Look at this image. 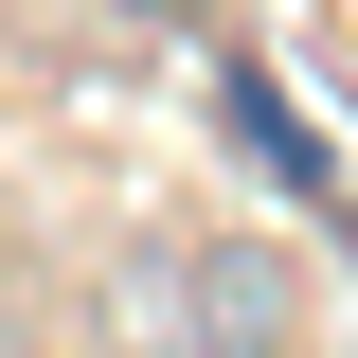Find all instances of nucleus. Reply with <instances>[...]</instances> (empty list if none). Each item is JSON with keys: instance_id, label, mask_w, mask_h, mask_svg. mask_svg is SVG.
Instances as JSON below:
<instances>
[{"instance_id": "f03ea898", "label": "nucleus", "mask_w": 358, "mask_h": 358, "mask_svg": "<svg viewBox=\"0 0 358 358\" xmlns=\"http://www.w3.org/2000/svg\"><path fill=\"white\" fill-rule=\"evenodd\" d=\"M143 18H197V0H143Z\"/></svg>"}, {"instance_id": "7ed1b4c3", "label": "nucleus", "mask_w": 358, "mask_h": 358, "mask_svg": "<svg viewBox=\"0 0 358 358\" xmlns=\"http://www.w3.org/2000/svg\"><path fill=\"white\" fill-rule=\"evenodd\" d=\"M0 358H18V322H0Z\"/></svg>"}, {"instance_id": "f257e3e1", "label": "nucleus", "mask_w": 358, "mask_h": 358, "mask_svg": "<svg viewBox=\"0 0 358 358\" xmlns=\"http://www.w3.org/2000/svg\"><path fill=\"white\" fill-rule=\"evenodd\" d=\"M233 143H251V162L287 179V197H322V215H341V179H322V143H305V108H268L251 72H233Z\"/></svg>"}]
</instances>
